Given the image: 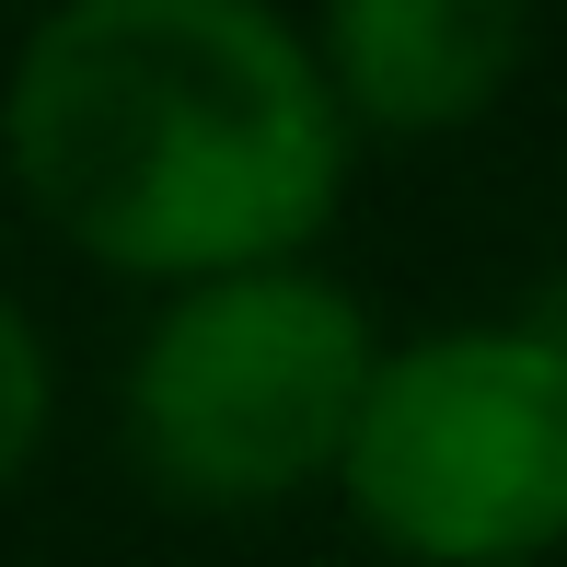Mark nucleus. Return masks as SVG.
Returning a JSON list of instances; mask_svg holds the SVG:
<instances>
[{
    "label": "nucleus",
    "mask_w": 567,
    "mask_h": 567,
    "mask_svg": "<svg viewBox=\"0 0 567 567\" xmlns=\"http://www.w3.org/2000/svg\"><path fill=\"white\" fill-rule=\"evenodd\" d=\"M348 140L278 0H59L0 93L35 220L127 278L301 255L337 220Z\"/></svg>",
    "instance_id": "1"
},
{
    "label": "nucleus",
    "mask_w": 567,
    "mask_h": 567,
    "mask_svg": "<svg viewBox=\"0 0 567 567\" xmlns=\"http://www.w3.org/2000/svg\"><path fill=\"white\" fill-rule=\"evenodd\" d=\"M371 359V313L324 267H197L127 359V463L174 509H290L337 475Z\"/></svg>",
    "instance_id": "2"
},
{
    "label": "nucleus",
    "mask_w": 567,
    "mask_h": 567,
    "mask_svg": "<svg viewBox=\"0 0 567 567\" xmlns=\"http://www.w3.org/2000/svg\"><path fill=\"white\" fill-rule=\"evenodd\" d=\"M533 47V0H324L313 70L348 127L382 140H452L509 93Z\"/></svg>",
    "instance_id": "4"
},
{
    "label": "nucleus",
    "mask_w": 567,
    "mask_h": 567,
    "mask_svg": "<svg viewBox=\"0 0 567 567\" xmlns=\"http://www.w3.org/2000/svg\"><path fill=\"white\" fill-rule=\"evenodd\" d=\"M47 405H59V382H47V337L23 324V301L0 290V498H12L23 463L47 452Z\"/></svg>",
    "instance_id": "5"
},
{
    "label": "nucleus",
    "mask_w": 567,
    "mask_h": 567,
    "mask_svg": "<svg viewBox=\"0 0 567 567\" xmlns=\"http://www.w3.org/2000/svg\"><path fill=\"white\" fill-rule=\"evenodd\" d=\"M348 522L429 567H522L567 533V348L556 324H452L382 348L337 441Z\"/></svg>",
    "instance_id": "3"
}]
</instances>
